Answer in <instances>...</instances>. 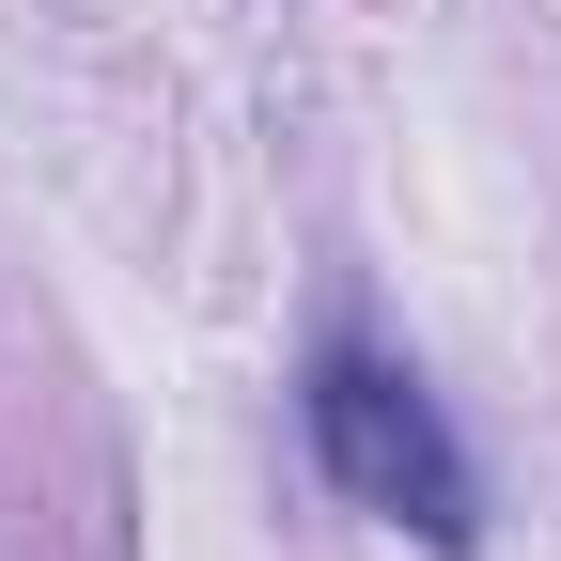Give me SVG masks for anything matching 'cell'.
<instances>
[{
    "instance_id": "obj_1",
    "label": "cell",
    "mask_w": 561,
    "mask_h": 561,
    "mask_svg": "<svg viewBox=\"0 0 561 561\" xmlns=\"http://www.w3.org/2000/svg\"><path fill=\"white\" fill-rule=\"evenodd\" d=\"M297 437H312V468H328L343 515L421 530L437 561L483 546V468H468V437L437 421V390H421L405 359H375V343H312V375H297Z\"/></svg>"
}]
</instances>
